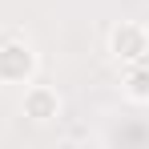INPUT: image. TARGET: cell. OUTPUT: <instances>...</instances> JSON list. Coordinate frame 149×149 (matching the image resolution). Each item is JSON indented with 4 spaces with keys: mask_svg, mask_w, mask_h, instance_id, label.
Masks as SVG:
<instances>
[{
    "mask_svg": "<svg viewBox=\"0 0 149 149\" xmlns=\"http://www.w3.org/2000/svg\"><path fill=\"white\" fill-rule=\"evenodd\" d=\"M36 77V49L24 36L0 40V85H28Z\"/></svg>",
    "mask_w": 149,
    "mask_h": 149,
    "instance_id": "6da1fadb",
    "label": "cell"
},
{
    "mask_svg": "<svg viewBox=\"0 0 149 149\" xmlns=\"http://www.w3.org/2000/svg\"><path fill=\"white\" fill-rule=\"evenodd\" d=\"M109 52L121 61V65H133V61H149V28L141 20H121L109 32Z\"/></svg>",
    "mask_w": 149,
    "mask_h": 149,
    "instance_id": "7a4b0ae2",
    "label": "cell"
},
{
    "mask_svg": "<svg viewBox=\"0 0 149 149\" xmlns=\"http://www.w3.org/2000/svg\"><path fill=\"white\" fill-rule=\"evenodd\" d=\"M121 89H125V97H129V101H137V105H149V65H145V61H133V65H125Z\"/></svg>",
    "mask_w": 149,
    "mask_h": 149,
    "instance_id": "277c9868",
    "label": "cell"
},
{
    "mask_svg": "<svg viewBox=\"0 0 149 149\" xmlns=\"http://www.w3.org/2000/svg\"><path fill=\"white\" fill-rule=\"evenodd\" d=\"M20 109H24V117H28V121L49 125V121H56V117H61V93H56L52 85H32V81H28Z\"/></svg>",
    "mask_w": 149,
    "mask_h": 149,
    "instance_id": "3957f363",
    "label": "cell"
}]
</instances>
